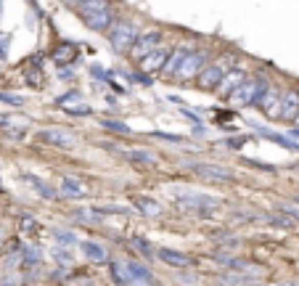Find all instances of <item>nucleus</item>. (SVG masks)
I'll list each match as a JSON object with an SVG mask.
<instances>
[{"mask_svg":"<svg viewBox=\"0 0 299 286\" xmlns=\"http://www.w3.org/2000/svg\"><path fill=\"white\" fill-rule=\"evenodd\" d=\"M8 35H0V58H6V53H8Z\"/></svg>","mask_w":299,"mask_h":286,"instance_id":"obj_38","label":"nucleus"},{"mask_svg":"<svg viewBox=\"0 0 299 286\" xmlns=\"http://www.w3.org/2000/svg\"><path fill=\"white\" fill-rule=\"evenodd\" d=\"M183 114H185L188 119H194V125H201V117H199V114H194V111H188V109H183Z\"/></svg>","mask_w":299,"mask_h":286,"instance_id":"obj_39","label":"nucleus"},{"mask_svg":"<svg viewBox=\"0 0 299 286\" xmlns=\"http://www.w3.org/2000/svg\"><path fill=\"white\" fill-rule=\"evenodd\" d=\"M267 222H273V226H281V228H294L296 226V220L286 212H278V215H265Z\"/></svg>","mask_w":299,"mask_h":286,"instance_id":"obj_25","label":"nucleus"},{"mask_svg":"<svg viewBox=\"0 0 299 286\" xmlns=\"http://www.w3.org/2000/svg\"><path fill=\"white\" fill-rule=\"evenodd\" d=\"M138 40V27L130 19H114V24L109 27V45L117 53H130L133 43Z\"/></svg>","mask_w":299,"mask_h":286,"instance_id":"obj_2","label":"nucleus"},{"mask_svg":"<svg viewBox=\"0 0 299 286\" xmlns=\"http://www.w3.org/2000/svg\"><path fill=\"white\" fill-rule=\"evenodd\" d=\"M133 204L138 207V212L146 215V217H159V215H162V207L156 204L154 199H148V196H135Z\"/></svg>","mask_w":299,"mask_h":286,"instance_id":"obj_17","label":"nucleus"},{"mask_svg":"<svg viewBox=\"0 0 299 286\" xmlns=\"http://www.w3.org/2000/svg\"><path fill=\"white\" fill-rule=\"evenodd\" d=\"M244 79H246V74H244L241 69H228V72L223 74V79L217 83L215 93H217V95H223V98H228V95H230L236 88H239Z\"/></svg>","mask_w":299,"mask_h":286,"instance_id":"obj_11","label":"nucleus"},{"mask_svg":"<svg viewBox=\"0 0 299 286\" xmlns=\"http://www.w3.org/2000/svg\"><path fill=\"white\" fill-rule=\"evenodd\" d=\"M58 77H61V79H64V77H72V69H61Z\"/></svg>","mask_w":299,"mask_h":286,"instance_id":"obj_40","label":"nucleus"},{"mask_svg":"<svg viewBox=\"0 0 299 286\" xmlns=\"http://www.w3.org/2000/svg\"><path fill=\"white\" fill-rule=\"evenodd\" d=\"M93 32H106L109 27L114 24V16H112V8L109 11H101V13H96V16H88V19H82Z\"/></svg>","mask_w":299,"mask_h":286,"instance_id":"obj_16","label":"nucleus"},{"mask_svg":"<svg viewBox=\"0 0 299 286\" xmlns=\"http://www.w3.org/2000/svg\"><path fill=\"white\" fill-rule=\"evenodd\" d=\"M207 58H209L207 51H196V48H194V51L185 56V61L180 64L175 79H178V83H183V85H191V79H196L201 74V69L207 67Z\"/></svg>","mask_w":299,"mask_h":286,"instance_id":"obj_5","label":"nucleus"},{"mask_svg":"<svg viewBox=\"0 0 299 286\" xmlns=\"http://www.w3.org/2000/svg\"><path fill=\"white\" fill-rule=\"evenodd\" d=\"M0 101H6V104H11V106L24 104V98H22V95H16V93H0Z\"/></svg>","mask_w":299,"mask_h":286,"instance_id":"obj_32","label":"nucleus"},{"mask_svg":"<svg viewBox=\"0 0 299 286\" xmlns=\"http://www.w3.org/2000/svg\"><path fill=\"white\" fill-rule=\"evenodd\" d=\"M191 170L204 180H215V183H230L233 180V170L225 165H209V162H194Z\"/></svg>","mask_w":299,"mask_h":286,"instance_id":"obj_8","label":"nucleus"},{"mask_svg":"<svg viewBox=\"0 0 299 286\" xmlns=\"http://www.w3.org/2000/svg\"><path fill=\"white\" fill-rule=\"evenodd\" d=\"M299 117V88H289L283 93V109H281V119L296 122Z\"/></svg>","mask_w":299,"mask_h":286,"instance_id":"obj_12","label":"nucleus"},{"mask_svg":"<svg viewBox=\"0 0 299 286\" xmlns=\"http://www.w3.org/2000/svg\"><path fill=\"white\" fill-rule=\"evenodd\" d=\"M112 278L117 283H133L130 270H127V265H124V262H112Z\"/></svg>","mask_w":299,"mask_h":286,"instance_id":"obj_24","label":"nucleus"},{"mask_svg":"<svg viewBox=\"0 0 299 286\" xmlns=\"http://www.w3.org/2000/svg\"><path fill=\"white\" fill-rule=\"evenodd\" d=\"M257 109L267 119H281V109H283V93L273 85H267V90L262 93V98L257 101Z\"/></svg>","mask_w":299,"mask_h":286,"instance_id":"obj_6","label":"nucleus"},{"mask_svg":"<svg viewBox=\"0 0 299 286\" xmlns=\"http://www.w3.org/2000/svg\"><path fill=\"white\" fill-rule=\"evenodd\" d=\"M167 56H169V51L159 45V48H154V51H151L148 56H143V58H140L138 64H140V69H143L146 74H162Z\"/></svg>","mask_w":299,"mask_h":286,"instance_id":"obj_10","label":"nucleus"},{"mask_svg":"<svg viewBox=\"0 0 299 286\" xmlns=\"http://www.w3.org/2000/svg\"><path fill=\"white\" fill-rule=\"evenodd\" d=\"M61 194L67 199H85L88 196V186L77 178H64L61 180Z\"/></svg>","mask_w":299,"mask_h":286,"instance_id":"obj_15","label":"nucleus"},{"mask_svg":"<svg viewBox=\"0 0 299 286\" xmlns=\"http://www.w3.org/2000/svg\"><path fill=\"white\" fill-rule=\"evenodd\" d=\"M24 180L29 183V186H35V191L40 196H45V199H56V191L48 186V183H42V180H37L35 175H24Z\"/></svg>","mask_w":299,"mask_h":286,"instance_id":"obj_22","label":"nucleus"},{"mask_svg":"<svg viewBox=\"0 0 299 286\" xmlns=\"http://www.w3.org/2000/svg\"><path fill=\"white\" fill-rule=\"evenodd\" d=\"M53 257L61 262V265H72V254L67 249H53Z\"/></svg>","mask_w":299,"mask_h":286,"instance_id":"obj_33","label":"nucleus"},{"mask_svg":"<svg viewBox=\"0 0 299 286\" xmlns=\"http://www.w3.org/2000/svg\"><path fill=\"white\" fill-rule=\"evenodd\" d=\"M37 138L42 143H48V146H56V149H72L74 146V135H69L67 130H40Z\"/></svg>","mask_w":299,"mask_h":286,"instance_id":"obj_13","label":"nucleus"},{"mask_svg":"<svg viewBox=\"0 0 299 286\" xmlns=\"http://www.w3.org/2000/svg\"><path fill=\"white\" fill-rule=\"evenodd\" d=\"M156 257H159L164 265H172V268L191 265V257H188L185 252H178V249H156Z\"/></svg>","mask_w":299,"mask_h":286,"instance_id":"obj_14","label":"nucleus"},{"mask_svg":"<svg viewBox=\"0 0 299 286\" xmlns=\"http://www.w3.org/2000/svg\"><path fill=\"white\" fill-rule=\"evenodd\" d=\"M130 244H133V247H138V249H140V254H146V257L156 254V252L151 249V244L146 241V238H140V236H133V238H130Z\"/></svg>","mask_w":299,"mask_h":286,"instance_id":"obj_29","label":"nucleus"},{"mask_svg":"<svg viewBox=\"0 0 299 286\" xmlns=\"http://www.w3.org/2000/svg\"><path fill=\"white\" fill-rule=\"evenodd\" d=\"M159 45H162V32L159 29H148V32H143V35H138V40L133 43L130 58L133 61H140V58L148 56L154 48H159Z\"/></svg>","mask_w":299,"mask_h":286,"instance_id":"obj_7","label":"nucleus"},{"mask_svg":"<svg viewBox=\"0 0 299 286\" xmlns=\"http://www.w3.org/2000/svg\"><path fill=\"white\" fill-rule=\"evenodd\" d=\"M127 265V270H130V278H133V283H151L154 281V276H151V268H146V265H140V262H124Z\"/></svg>","mask_w":299,"mask_h":286,"instance_id":"obj_18","label":"nucleus"},{"mask_svg":"<svg viewBox=\"0 0 299 286\" xmlns=\"http://www.w3.org/2000/svg\"><path fill=\"white\" fill-rule=\"evenodd\" d=\"M172 199H175V207L183 212H191V210H204V207H220L217 196L209 194H194V191H172Z\"/></svg>","mask_w":299,"mask_h":286,"instance_id":"obj_4","label":"nucleus"},{"mask_svg":"<svg viewBox=\"0 0 299 286\" xmlns=\"http://www.w3.org/2000/svg\"><path fill=\"white\" fill-rule=\"evenodd\" d=\"M24 262H27V265L40 262V254H37V249H35V247H27V249H24Z\"/></svg>","mask_w":299,"mask_h":286,"instance_id":"obj_31","label":"nucleus"},{"mask_svg":"<svg viewBox=\"0 0 299 286\" xmlns=\"http://www.w3.org/2000/svg\"><path fill=\"white\" fill-rule=\"evenodd\" d=\"M77 58V45L74 43H61L53 51V61L56 64H72Z\"/></svg>","mask_w":299,"mask_h":286,"instance_id":"obj_21","label":"nucleus"},{"mask_svg":"<svg viewBox=\"0 0 299 286\" xmlns=\"http://www.w3.org/2000/svg\"><path fill=\"white\" fill-rule=\"evenodd\" d=\"M194 48L188 45V43H180V45H175L169 51V56H167V61H164V69H162V77H175L178 74V69H180V64L185 61V56L191 53Z\"/></svg>","mask_w":299,"mask_h":286,"instance_id":"obj_9","label":"nucleus"},{"mask_svg":"<svg viewBox=\"0 0 299 286\" xmlns=\"http://www.w3.org/2000/svg\"><path fill=\"white\" fill-rule=\"evenodd\" d=\"M53 236H56V241L64 244V247H72V244L77 241V236H74L72 231H53Z\"/></svg>","mask_w":299,"mask_h":286,"instance_id":"obj_30","label":"nucleus"},{"mask_svg":"<svg viewBox=\"0 0 299 286\" xmlns=\"http://www.w3.org/2000/svg\"><path fill=\"white\" fill-rule=\"evenodd\" d=\"M267 79L265 77H246L244 83L236 88L230 95H228V104L233 109H244V106H257V101L262 98V93L267 90Z\"/></svg>","mask_w":299,"mask_h":286,"instance_id":"obj_1","label":"nucleus"},{"mask_svg":"<svg viewBox=\"0 0 299 286\" xmlns=\"http://www.w3.org/2000/svg\"><path fill=\"white\" fill-rule=\"evenodd\" d=\"M124 159H130L133 165H154L156 162V156L151 151H124Z\"/></svg>","mask_w":299,"mask_h":286,"instance_id":"obj_23","label":"nucleus"},{"mask_svg":"<svg viewBox=\"0 0 299 286\" xmlns=\"http://www.w3.org/2000/svg\"><path fill=\"white\" fill-rule=\"evenodd\" d=\"M0 125H3V127H24L27 119L16 117V114H0Z\"/></svg>","mask_w":299,"mask_h":286,"instance_id":"obj_28","label":"nucleus"},{"mask_svg":"<svg viewBox=\"0 0 299 286\" xmlns=\"http://www.w3.org/2000/svg\"><path fill=\"white\" fill-rule=\"evenodd\" d=\"M80 247H82V252H85V257L93 260V262H106V260H109V252H106L101 244H96V241H82Z\"/></svg>","mask_w":299,"mask_h":286,"instance_id":"obj_20","label":"nucleus"},{"mask_svg":"<svg viewBox=\"0 0 299 286\" xmlns=\"http://www.w3.org/2000/svg\"><path fill=\"white\" fill-rule=\"evenodd\" d=\"M96 215H127L130 210L127 207H119V204H106V207H93Z\"/></svg>","mask_w":299,"mask_h":286,"instance_id":"obj_26","label":"nucleus"},{"mask_svg":"<svg viewBox=\"0 0 299 286\" xmlns=\"http://www.w3.org/2000/svg\"><path fill=\"white\" fill-rule=\"evenodd\" d=\"M64 3H67V6H80L82 0H64Z\"/></svg>","mask_w":299,"mask_h":286,"instance_id":"obj_42","label":"nucleus"},{"mask_svg":"<svg viewBox=\"0 0 299 286\" xmlns=\"http://www.w3.org/2000/svg\"><path fill=\"white\" fill-rule=\"evenodd\" d=\"M19 226H22V231H24V233H29V231H35V228H37V222H35V217L24 215V217H22V222H19Z\"/></svg>","mask_w":299,"mask_h":286,"instance_id":"obj_34","label":"nucleus"},{"mask_svg":"<svg viewBox=\"0 0 299 286\" xmlns=\"http://www.w3.org/2000/svg\"><path fill=\"white\" fill-rule=\"evenodd\" d=\"M249 138H244V135H239V138H230V140H225V146H230V149H241V143H246Z\"/></svg>","mask_w":299,"mask_h":286,"instance_id":"obj_37","label":"nucleus"},{"mask_svg":"<svg viewBox=\"0 0 299 286\" xmlns=\"http://www.w3.org/2000/svg\"><path fill=\"white\" fill-rule=\"evenodd\" d=\"M278 210H281V212H286V215H291L294 220H299V207H296V204H281Z\"/></svg>","mask_w":299,"mask_h":286,"instance_id":"obj_35","label":"nucleus"},{"mask_svg":"<svg viewBox=\"0 0 299 286\" xmlns=\"http://www.w3.org/2000/svg\"><path fill=\"white\" fill-rule=\"evenodd\" d=\"M154 138H162V140H169V143H183L180 135H172V133H154Z\"/></svg>","mask_w":299,"mask_h":286,"instance_id":"obj_36","label":"nucleus"},{"mask_svg":"<svg viewBox=\"0 0 299 286\" xmlns=\"http://www.w3.org/2000/svg\"><path fill=\"white\" fill-rule=\"evenodd\" d=\"M230 64H233V56H230V53H225V56H220L217 61L207 64V67L201 69V74L196 77L199 88H204V90H215V88H217V83L223 79V74L230 69Z\"/></svg>","mask_w":299,"mask_h":286,"instance_id":"obj_3","label":"nucleus"},{"mask_svg":"<svg viewBox=\"0 0 299 286\" xmlns=\"http://www.w3.org/2000/svg\"><path fill=\"white\" fill-rule=\"evenodd\" d=\"M77 8H80V16H82V19H88V16H96V13H101V11H109L112 6H109V0H82Z\"/></svg>","mask_w":299,"mask_h":286,"instance_id":"obj_19","label":"nucleus"},{"mask_svg":"<svg viewBox=\"0 0 299 286\" xmlns=\"http://www.w3.org/2000/svg\"><path fill=\"white\" fill-rule=\"evenodd\" d=\"M296 125H299V117H296Z\"/></svg>","mask_w":299,"mask_h":286,"instance_id":"obj_43","label":"nucleus"},{"mask_svg":"<svg viewBox=\"0 0 299 286\" xmlns=\"http://www.w3.org/2000/svg\"><path fill=\"white\" fill-rule=\"evenodd\" d=\"M101 125H103V130H114V133H122V135H130L133 133L130 127L124 125V122H119V119H103Z\"/></svg>","mask_w":299,"mask_h":286,"instance_id":"obj_27","label":"nucleus"},{"mask_svg":"<svg viewBox=\"0 0 299 286\" xmlns=\"http://www.w3.org/2000/svg\"><path fill=\"white\" fill-rule=\"evenodd\" d=\"M289 135H291V138H294V140H299V127H294V130H291V133H289Z\"/></svg>","mask_w":299,"mask_h":286,"instance_id":"obj_41","label":"nucleus"}]
</instances>
